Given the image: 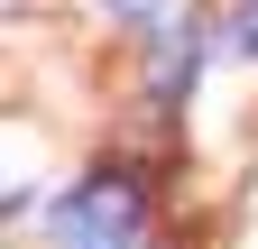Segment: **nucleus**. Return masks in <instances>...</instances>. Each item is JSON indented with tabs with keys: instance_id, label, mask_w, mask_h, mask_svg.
<instances>
[{
	"instance_id": "nucleus-2",
	"label": "nucleus",
	"mask_w": 258,
	"mask_h": 249,
	"mask_svg": "<svg viewBox=\"0 0 258 249\" xmlns=\"http://www.w3.org/2000/svg\"><path fill=\"white\" fill-rule=\"evenodd\" d=\"M184 83H194V28H157L148 37V92L184 102Z\"/></svg>"
},
{
	"instance_id": "nucleus-4",
	"label": "nucleus",
	"mask_w": 258,
	"mask_h": 249,
	"mask_svg": "<svg viewBox=\"0 0 258 249\" xmlns=\"http://www.w3.org/2000/svg\"><path fill=\"white\" fill-rule=\"evenodd\" d=\"M92 10H111V19H166V0H92Z\"/></svg>"
},
{
	"instance_id": "nucleus-1",
	"label": "nucleus",
	"mask_w": 258,
	"mask_h": 249,
	"mask_svg": "<svg viewBox=\"0 0 258 249\" xmlns=\"http://www.w3.org/2000/svg\"><path fill=\"white\" fill-rule=\"evenodd\" d=\"M139 222H148L139 175H92V184H74V194H64L55 240H64V249H129V240H139Z\"/></svg>"
},
{
	"instance_id": "nucleus-3",
	"label": "nucleus",
	"mask_w": 258,
	"mask_h": 249,
	"mask_svg": "<svg viewBox=\"0 0 258 249\" xmlns=\"http://www.w3.org/2000/svg\"><path fill=\"white\" fill-rule=\"evenodd\" d=\"M231 46H240V55H258V0H240V19H231Z\"/></svg>"
}]
</instances>
